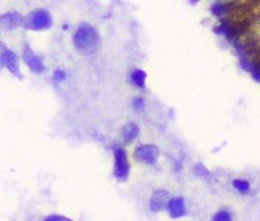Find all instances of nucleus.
<instances>
[{
	"label": "nucleus",
	"instance_id": "nucleus-1",
	"mask_svg": "<svg viewBox=\"0 0 260 221\" xmlns=\"http://www.w3.org/2000/svg\"><path fill=\"white\" fill-rule=\"evenodd\" d=\"M73 44L79 54L92 55L101 47V36L91 24L83 23L78 26V29L73 34Z\"/></svg>",
	"mask_w": 260,
	"mask_h": 221
},
{
	"label": "nucleus",
	"instance_id": "nucleus-2",
	"mask_svg": "<svg viewBox=\"0 0 260 221\" xmlns=\"http://www.w3.org/2000/svg\"><path fill=\"white\" fill-rule=\"evenodd\" d=\"M24 29L29 31H44L52 26V15L47 10H34L26 18H23Z\"/></svg>",
	"mask_w": 260,
	"mask_h": 221
},
{
	"label": "nucleus",
	"instance_id": "nucleus-3",
	"mask_svg": "<svg viewBox=\"0 0 260 221\" xmlns=\"http://www.w3.org/2000/svg\"><path fill=\"white\" fill-rule=\"evenodd\" d=\"M113 158H115V168H113L115 178L120 179V181L128 179V176H129V160H128L126 150H124V149H115Z\"/></svg>",
	"mask_w": 260,
	"mask_h": 221
},
{
	"label": "nucleus",
	"instance_id": "nucleus-4",
	"mask_svg": "<svg viewBox=\"0 0 260 221\" xmlns=\"http://www.w3.org/2000/svg\"><path fill=\"white\" fill-rule=\"evenodd\" d=\"M158 157H160V149L152 144L139 145L136 150H134V158L144 165H155Z\"/></svg>",
	"mask_w": 260,
	"mask_h": 221
},
{
	"label": "nucleus",
	"instance_id": "nucleus-5",
	"mask_svg": "<svg viewBox=\"0 0 260 221\" xmlns=\"http://www.w3.org/2000/svg\"><path fill=\"white\" fill-rule=\"evenodd\" d=\"M23 60H24V63L28 65V68L31 69L32 73L42 75L44 71H46V66H44L42 60L34 54L28 44H24V47H23Z\"/></svg>",
	"mask_w": 260,
	"mask_h": 221
},
{
	"label": "nucleus",
	"instance_id": "nucleus-6",
	"mask_svg": "<svg viewBox=\"0 0 260 221\" xmlns=\"http://www.w3.org/2000/svg\"><path fill=\"white\" fill-rule=\"evenodd\" d=\"M0 63H2L10 73L20 78V66H18V57L15 52L8 49H2V52H0Z\"/></svg>",
	"mask_w": 260,
	"mask_h": 221
},
{
	"label": "nucleus",
	"instance_id": "nucleus-7",
	"mask_svg": "<svg viewBox=\"0 0 260 221\" xmlns=\"http://www.w3.org/2000/svg\"><path fill=\"white\" fill-rule=\"evenodd\" d=\"M168 200H170V192L165 189H157L150 197V210L155 211V213L165 210Z\"/></svg>",
	"mask_w": 260,
	"mask_h": 221
},
{
	"label": "nucleus",
	"instance_id": "nucleus-8",
	"mask_svg": "<svg viewBox=\"0 0 260 221\" xmlns=\"http://www.w3.org/2000/svg\"><path fill=\"white\" fill-rule=\"evenodd\" d=\"M167 210L172 218H181L186 215V203L184 199L181 197H170L168 203H167Z\"/></svg>",
	"mask_w": 260,
	"mask_h": 221
},
{
	"label": "nucleus",
	"instance_id": "nucleus-9",
	"mask_svg": "<svg viewBox=\"0 0 260 221\" xmlns=\"http://www.w3.org/2000/svg\"><path fill=\"white\" fill-rule=\"evenodd\" d=\"M23 24V16L18 15L16 12H12V13H5L0 16V26H2L4 29L7 31H12V29H16L18 26Z\"/></svg>",
	"mask_w": 260,
	"mask_h": 221
},
{
	"label": "nucleus",
	"instance_id": "nucleus-10",
	"mask_svg": "<svg viewBox=\"0 0 260 221\" xmlns=\"http://www.w3.org/2000/svg\"><path fill=\"white\" fill-rule=\"evenodd\" d=\"M139 126L136 125V123H128V125H124L120 131V136L121 139L124 140V142H133L134 139H136L139 136Z\"/></svg>",
	"mask_w": 260,
	"mask_h": 221
},
{
	"label": "nucleus",
	"instance_id": "nucleus-11",
	"mask_svg": "<svg viewBox=\"0 0 260 221\" xmlns=\"http://www.w3.org/2000/svg\"><path fill=\"white\" fill-rule=\"evenodd\" d=\"M146 79H147V75H146V71H142V69H134V71L129 75V81L133 83L134 87H144Z\"/></svg>",
	"mask_w": 260,
	"mask_h": 221
},
{
	"label": "nucleus",
	"instance_id": "nucleus-12",
	"mask_svg": "<svg viewBox=\"0 0 260 221\" xmlns=\"http://www.w3.org/2000/svg\"><path fill=\"white\" fill-rule=\"evenodd\" d=\"M192 173L196 176H199V178H202V179H210V173H209V170L202 163H196L192 166Z\"/></svg>",
	"mask_w": 260,
	"mask_h": 221
},
{
	"label": "nucleus",
	"instance_id": "nucleus-13",
	"mask_svg": "<svg viewBox=\"0 0 260 221\" xmlns=\"http://www.w3.org/2000/svg\"><path fill=\"white\" fill-rule=\"evenodd\" d=\"M233 188L241 194H250V184L244 179H235L233 181Z\"/></svg>",
	"mask_w": 260,
	"mask_h": 221
},
{
	"label": "nucleus",
	"instance_id": "nucleus-14",
	"mask_svg": "<svg viewBox=\"0 0 260 221\" xmlns=\"http://www.w3.org/2000/svg\"><path fill=\"white\" fill-rule=\"evenodd\" d=\"M144 107H146V100H144V97H134L133 99V108L134 112H144Z\"/></svg>",
	"mask_w": 260,
	"mask_h": 221
},
{
	"label": "nucleus",
	"instance_id": "nucleus-15",
	"mask_svg": "<svg viewBox=\"0 0 260 221\" xmlns=\"http://www.w3.org/2000/svg\"><path fill=\"white\" fill-rule=\"evenodd\" d=\"M233 218V215L230 213L228 210H218L217 213L213 215V219L215 221H230Z\"/></svg>",
	"mask_w": 260,
	"mask_h": 221
},
{
	"label": "nucleus",
	"instance_id": "nucleus-16",
	"mask_svg": "<svg viewBox=\"0 0 260 221\" xmlns=\"http://www.w3.org/2000/svg\"><path fill=\"white\" fill-rule=\"evenodd\" d=\"M53 81H55L57 84L65 81V71H63V69H57V71L53 73Z\"/></svg>",
	"mask_w": 260,
	"mask_h": 221
},
{
	"label": "nucleus",
	"instance_id": "nucleus-17",
	"mask_svg": "<svg viewBox=\"0 0 260 221\" xmlns=\"http://www.w3.org/2000/svg\"><path fill=\"white\" fill-rule=\"evenodd\" d=\"M46 219H58V221H63V219H67V218H63V216H47Z\"/></svg>",
	"mask_w": 260,
	"mask_h": 221
},
{
	"label": "nucleus",
	"instance_id": "nucleus-18",
	"mask_svg": "<svg viewBox=\"0 0 260 221\" xmlns=\"http://www.w3.org/2000/svg\"><path fill=\"white\" fill-rule=\"evenodd\" d=\"M189 2H191V4H192V5H196V4H197V2H199V0H189Z\"/></svg>",
	"mask_w": 260,
	"mask_h": 221
}]
</instances>
